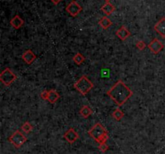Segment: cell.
Instances as JSON below:
<instances>
[{"instance_id":"17","label":"cell","mask_w":165,"mask_h":154,"mask_svg":"<svg viewBox=\"0 0 165 154\" xmlns=\"http://www.w3.org/2000/svg\"><path fill=\"white\" fill-rule=\"evenodd\" d=\"M112 116H113V118L115 120H117V121H120L123 118L124 113L121 109L117 108V109H115V110L113 111V113H112Z\"/></svg>"},{"instance_id":"8","label":"cell","mask_w":165,"mask_h":154,"mask_svg":"<svg viewBox=\"0 0 165 154\" xmlns=\"http://www.w3.org/2000/svg\"><path fill=\"white\" fill-rule=\"evenodd\" d=\"M64 138L67 140L68 143L74 144V142H76L79 139V135H78V132L74 130V128H70L64 134Z\"/></svg>"},{"instance_id":"5","label":"cell","mask_w":165,"mask_h":154,"mask_svg":"<svg viewBox=\"0 0 165 154\" xmlns=\"http://www.w3.org/2000/svg\"><path fill=\"white\" fill-rule=\"evenodd\" d=\"M16 79H17L16 75L9 68L5 69L3 71H2L1 74H0V80L7 86L12 84Z\"/></svg>"},{"instance_id":"14","label":"cell","mask_w":165,"mask_h":154,"mask_svg":"<svg viewBox=\"0 0 165 154\" xmlns=\"http://www.w3.org/2000/svg\"><path fill=\"white\" fill-rule=\"evenodd\" d=\"M59 98H60V94H58V92L56 90H48V99H47V100H48L50 103H55Z\"/></svg>"},{"instance_id":"19","label":"cell","mask_w":165,"mask_h":154,"mask_svg":"<svg viewBox=\"0 0 165 154\" xmlns=\"http://www.w3.org/2000/svg\"><path fill=\"white\" fill-rule=\"evenodd\" d=\"M21 129H22V131L24 133L28 134L32 131V125L29 122H25L24 124H22Z\"/></svg>"},{"instance_id":"6","label":"cell","mask_w":165,"mask_h":154,"mask_svg":"<svg viewBox=\"0 0 165 154\" xmlns=\"http://www.w3.org/2000/svg\"><path fill=\"white\" fill-rule=\"evenodd\" d=\"M66 11L69 14L73 17H76L79 15V13L82 11V7L79 3L75 0H73L66 7Z\"/></svg>"},{"instance_id":"22","label":"cell","mask_w":165,"mask_h":154,"mask_svg":"<svg viewBox=\"0 0 165 154\" xmlns=\"http://www.w3.org/2000/svg\"><path fill=\"white\" fill-rule=\"evenodd\" d=\"M48 90H43L40 94V97L42 99L44 100H47L48 99Z\"/></svg>"},{"instance_id":"3","label":"cell","mask_w":165,"mask_h":154,"mask_svg":"<svg viewBox=\"0 0 165 154\" xmlns=\"http://www.w3.org/2000/svg\"><path fill=\"white\" fill-rule=\"evenodd\" d=\"M74 86L80 94L86 95L94 88V83L87 77L84 75L76 82Z\"/></svg>"},{"instance_id":"12","label":"cell","mask_w":165,"mask_h":154,"mask_svg":"<svg viewBox=\"0 0 165 154\" xmlns=\"http://www.w3.org/2000/svg\"><path fill=\"white\" fill-rule=\"evenodd\" d=\"M10 24L11 25V27H13L15 29H19V28H20L24 25V21L20 16L16 15L14 18H12L11 20Z\"/></svg>"},{"instance_id":"2","label":"cell","mask_w":165,"mask_h":154,"mask_svg":"<svg viewBox=\"0 0 165 154\" xmlns=\"http://www.w3.org/2000/svg\"><path fill=\"white\" fill-rule=\"evenodd\" d=\"M88 134L99 144L105 143L109 139L108 132L100 123L94 124L91 129L88 131Z\"/></svg>"},{"instance_id":"16","label":"cell","mask_w":165,"mask_h":154,"mask_svg":"<svg viewBox=\"0 0 165 154\" xmlns=\"http://www.w3.org/2000/svg\"><path fill=\"white\" fill-rule=\"evenodd\" d=\"M92 113H93V111H92L91 108L88 106H83L80 110V115L85 119L89 118L92 115Z\"/></svg>"},{"instance_id":"23","label":"cell","mask_w":165,"mask_h":154,"mask_svg":"<svg viewBox=\"0 0 165 154\" xmlns=\"http://www.w3.org/2000/svg\"><path fill=\"white\" fill-rule=\"evenodd\" d=\"M51 1H52V2H53L55 5H57V4H59L61 2L62 0H51Z\"/></svg>"},{"instance_id":"10","label":"cell","mask_w":165,"mask_h":154,"mask_svg":"<svg viewBox=\"0 0 165 154\" xmlns=\"http://www.w3.org/2000/svg\"><path fill=\"white\" fill-rule=\"evenodd\" d=\"M36 55L34 53V52H32V50L28 49V50L25 51L22 55V59L24 60V61L28 65L32 64V62L36 60Z\"/></svg>"},{"instance_id":"7","label":"cell","mask_w":165,"mask_h":154,"mask_svg":"<svg viewBox=\"0 0 165 154\" xmlns=\"http://www.w3.org/2000/svg\"><path fill=\"white\" fill-rule=\"evenodd\" d=\"M147 47H148V48L152 53L158 54L163 50V48H164V45L160 40H158L157 38H155L148 44Z\"/></svg>"},{"instance_id":"21","label":"cell","mask_w":165,"mask_h":154,"mask_svg":"<svg viewBox=\"0 0 165 154\" xmlns=\"http://www.w3.org/2000/svg\"><path fill=\"white\" fill-rule=\"evenodd\" d=\"M136 47L139 48V50H143V49L147 47V44H146L145 42L143 41V40H139V41H137V43H136Z\"/></svg>"},{"instance_id":"15","label":"cell","mask_w":165,"mask_h":154,"mask_svg":"<svg viewBox=\"0 0 165 154\" xmlns=\"http://www.w3.org/2000/svg\"><path fill=\"white\" fill-rule=\"evenodd\" d=\"M99 25L101 26V28L104 30H106L109 27L111 26L113 23L109 18H108L107 16H103V17H101V20H99V22H98Z\"/></svg>"},{"instance_id":"11","label":"cell","mask_w":165,"mask_h":154,"mask_svg":"<svg viewBox=\"0 0 165 154\" xmlns=\"http://www.w3.org/2000/svg\"><path fill=\"white\" fill-rule=\"evenodd\" d=\"M116 36L121 40H125L131 36V33L127 28H126V26H122L116 32Z\"/></svg>"},{"instance_id":"9","label":"cell","mask_w":165,"mask_h":154,"mask_svg":"<svg viewBox=\"0 0 165 154\" xmlns=\"http://www.w3.org/2000/svg\"><path fill=\"white\" fill-rule=\"evenodd\" d=\"M154 29L159 36L165 38V17H163L154 26Z\"/></svg>"},{"instance_id":"20","label":"cell","mask_w":165,"mask_h":154,"mask_svg":"<svg viewBox=\"0 0 165 154\" xmlns=\"http://www.w3.org/2000/svg\"><path fill=\"white\" fill-rule=\"evenodd\" d=\"M98 148H99V150L102 152H105L106 151L109 149V145L105 143H102V144H100L99 146H98Z\"/></svg>"},{"instance_id":"18","label":"cell","mask_w":165,"mask_h":154,"mask_svg":"<svg viewBox=\"0 0 165 154\" xmlns=\"http://www.w3.org/2000/svg\"><path fill=\"white\" fill-rule=\"evenodd\" d=\"M73 60H74V63H75V64L80 66V65H82V63L85 61L86 58H85V57H84L83 55L81 53V52H78V53H76L75 56L74 57Z\"/></svg>"},{"instance_id":"13","label":"cell","mask_w":165,"mask_h":154,"mask_svg":"<svg viewBox=\"0 0 165 154\" xmlns=\"http://www.w3.org/2000/svg\"><path fill=\"white\" fill-rule=\"evenodd\" d=\"M101 10L105 13L106 16L111 15L114 11H115V7L110 2H105L104 5H102L101 7Z\"/></svg>"},{"instance_id":"24","label":"cell","mask_w":165,"mask_h":154,"mask_svg":"<svg viewBox=\"0 0 165 154\" xmlns=\"http://www.w3.org/2000/svg\"><path fill=\"white\" fill-rule=\"evenodd\" d=\"M105 2H110V0H105Z\"/></svg>"},{"instance_id":"4","label":"cell","mask_w":165,"mask_h":154,"mask_svg":"<svg viewBox=\"0 0 165 154\" xmlns=\"http://www.w3.org/2000/svg\"><path fill=\"white\" fill-rule=\"evenodd\" d=\"M9 141L13 144L16 148H20L24 143L26 142L28 139L20 130H17L9 137Z\"/></svg>"},{"instance_id":"1","label":"cell","mask_w":165,"mask_h":154,"mask_svg":"<svg viewBox=\"0 0 165 154\" xmlns=\"http://www.w3.org/2000/svg\"><path fill=\"white\" fill-rule=\"evenodd\" d=\"M106 94L118 106H120L132 96L133 92L123 81L119 80L108 90Z\"/></svg>"}]
</instances>
